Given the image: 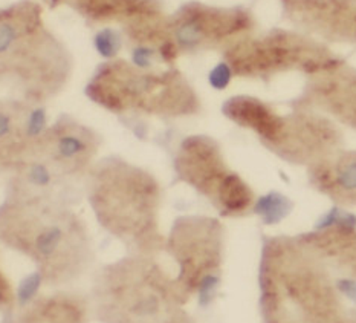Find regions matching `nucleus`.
Returning <instances> with one entry per match:
<instances>
[{"mask_svg":"<svg viewBox=\"0 0 356 323\" xmlns=\"http://www.w3.org/2000/svg\"><path fill=\"white\" fill-rule=\"evenodd\" d=\"M223 66L229 75L268 80L284 72L318 75L343 65L326 46L298 34L270 33L261 38L242 37L223 49Z\"/></svg>","mask_w":356,"mask_h":323,"instance_id":"nucleus-7","label":"nucleus"},{"mask_svg":"<svg viewBox=\"0 0 356 323\" xmlns=\"http://www.w3.org/2000/svg\"><path fill=\"white\" fill-rule=\"evenodd\" d=\"M177 178L207 198L222 216L250 212L255 196L248 182L227 163L220 144L208 135L184 138L175 157Z\"/></svg>","mask_w":356,"mask_h":323,"instance_id":"nucleus-8","label":"nucleus"},{"mask_svg":"<svg viewBox=\"0 0 356 323\" xmlns=\"http://www.w3.org/2000/svg\"><path fill=\"white\" fill-rule=\"evenodd\" d=\"M292 19L332 42L356 43V2L286 0Z\"/></svg>","mask_w":356,"mask_h":323,"instance_id":"nucleus-14","label":"nucleus"},{"mask_svg":"<svg viewBox=\"0 0 356 323\" xmlns=\"http://www.w3.org/2000/svg\"><path fill=\"white\" fill-rule=\"evenodd\" d=\"M324 262L356 279V228L349 224H330L300 236Z\"/></svg>","mask_w":356,"mask_h":323,"instance_id":"nucleus-16","label":"nucleus"},{"mask_svg":"<svg viewBox=\"0 0 356 323\" xmlns=\"http://www.w3.org/2000/svg\"><path fill=\"white\" fill-rule=\"evenodd\" d=\"M74 57L43 25L40 8L19 3L0 11V86L44 104L71 80Z\"/></svg>","mask_w":356,"mask_h":323,"instance_id":"nucleus-3","label":"nucleus"},{"mask_svg":"<svg viewBox=\"0 0 356 323\" xmlns=\"http://www.w3.org/2000/svg\"><path fill=\"white\" fill-rule=\"evenodd\" d=\"M301 102L307 109L320 111L332 120L356 129V72L343 69L341 65L314 75Z\"/></svg>","mask_w":356,"mask_h":323,"instance_id":"nucleus-13","label":"nucleus"},{"mask_svg":"<svg viewBox=\"0 0 356 323\" xmlns=\"http://www.w3.org/2000/svg\"><path fill=\"white\" fill-rule=\"evenodd\" d=\"M252 22L242 10H218L199 3L185 5L165 23L170 40L179 54L225 49L228 45L245 37Z\"/></svg>","mask_w":356,"mask_h":323,"instance_id":"nucleus-10","label":"nucleus"},{"mask_svg":"<svg viewBox=\"0 0 356 323\" xmlns=\"http://www.w3.org/2000/svg\"><path fill=\"white\" fill-rule=\"evenodd\" d=\"M95 219L134 255L154 256L165 245L159 228V181L120 157L98 159L83 184Z\"/></svg>","mask_w":356,"mask_h":323,"instance_id":"nucleus-2","label":"nucleus"},{"mask_svg":"<svg viewBox=\"0 0 356 323\" xmlns=\"http://www.w3.org/2000/svg\"><path fill=\"white\" fill-rule=\"evenodd\" d=\"M0 242L37 267L44 282L80 278L94 260L86 222L57 198L6 195L0 204Z\"/></svg>","mask_w":356,"mask_h":323,"instance_id":"nucleus-1","label":"nucleus"},{"mask_svg":"<svg viewBox=\"0 0 356 323\" xmlns=\"http://www.w3.org/2000/svg\"><path fill=\"white\" fill-rule=\"evenodd\" d=\"M95 48L107 60L115 58V56H117V52L121 48L120 34L115 33L112 29L99 31L95 37Z\"/></svg>","mask_w":356,"mask_h":323,"instance_id":"nucleus-18","label":"nucleus"},{"mask_svg":"<svg viewBox=\"0 0 356 323\" xmlns=\"http://www.w3.org/2000/svg\"><path fill=\"white\" fill-rule=\"evenodd\" d=\"M164 249L177 265L176 285L182 294H199L202 301L211 299L219 285L223 255H225V230L218 219L210 216L177 218Z\"/></svg>","mask_w":356,"mask_h":323,"instance_id":"nucleus-9","label":"nucleus"},{"mask_svg":"<svg viewBox=\"0 0 356 323\" xmlns=\"http://www.w3.org/2000/svg\"><path fill=\"white\" fill-rule=\"evenodd\" d=\"M270 323H291L289 320H283L282 317H270Z\"/></svg>","mask_w":356,"mask_h":323,"instance_id":"nucleus-20","label":"nucleus"},{"mask_svg":"<svg viewBox=\"0 0 356 323\" xmlns=\"http://www.w3.org/2000/svg\"><path fill=\"white\" fill-rule=\"evenodd\" d=\"M99 148L102 136L95 129L65 113L49 123L31 157L44 161L61 178L84 184Z\"/></svg>","mask_w":356,"mask_h":323,"instance_id":"nucleus-11","label":"nucleus"},{"mask_svg":"<svg viewBox=\"0 0 356 323\" xmlns=\"http://www.w3.org/2000/svg\"><path fill=\"white\" fill-rule=\"evenodd\" d=\"M86 308L72 294H54L37 299L22 314L20 323H83Z\"/></svg>","mask_w":356,"mask_h":323,"instance_id":"nucleus-17","label":"nucleus"},{"mask_svg":"<svg viewBox=\"0 0 356 323\" xmlns=\"http://www.w3.org/2000/svg\"><path fill=\"white\" fill-rule=\"evenodd\" d=\"M52 5L65 3L97 25L104 23H127V26L139 22L159 17L156 0H51Z\"/></svg>","mask_w":356,"mask_h":323,"instance_id":"nucleus-15","label":"nucleus"},{"mask_svg":"<svg viewBox=\"0 0 356 323\" xmlns=\"http://www.w3.org/2000/svg\"><path fill=\"white\" fill-rule=\"evenodd\" d=\"M95 294L118 323H187L179 310L185 296L153 256L131 255L106 265Z\"/></svg>","mask_w":356,"mask_h":323,"instance_id":"nucleus-6","label":"nucleus"},{"mask_svg":"<svg viewBox=\"0 0 356 323\" xmlns=\"http://www.w3.org/2000/svg\"><path fill=\"white\" fill-rule=\"evenodd\" d=\"M48 126L44 104L0 97V172L13 173L25 163Z\"/></svg>","mask_w":356,"mask_h":323,"instance_id":"nucleus-12","label":"nucleus"},{"mask_svg":"<svg viewBox=\"0 0 356 323\" xmlns=\"http://www.w3.org/2000/svg\"><path fill=\"white\" fill-rule=\"evenodd\" d=\"M13 299H14V293H13L11 282L2 271V268H0V308L10 305L13 302Z\"/></svg>","mask_w":356,"mask_h":323,"instance_id":"nucleus-19","label":"nucleus"},{"mask_svg":"<svg viewBox=\"0 0 356 323\" xmlns=\"http://www.w3.org/2000/svg\"><path fill=\"white\" fill-rule=\"evenodd\" d=\"M263 310L291 305L305 323H356L327 264L300 237H270L260 264Z\"/></svg>","mask_w":356,"mask_h":323,"instance_id":"nucleus-4","label":"nucleus"},{"mask_svg":"<svg viewBox=\"0 0 356 323\" xmlns=\"http://www.w3.org/2000/svg\"><path fill=\"white\" fill-rule=\"evenodd\" d=\"M84 94L115 115L185 118L200 111L199 95L181 71L141 68L118 57L95 68Z\"/></svg>","mask_w":356,"mask_h":323,"instance_id":"nucleus-5","label":"nucleus"}]
</instances>
